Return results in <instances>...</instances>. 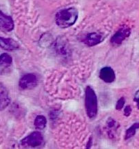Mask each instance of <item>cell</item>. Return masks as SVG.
I'll return each mask as SVG.
<instances>
[{
  "label": "cell",
  "instance_id": "6da1fadb",
  "mask_svg": "<svg viewBox=\"0 0 139 149\" xmlns=\"http://www.w3.org/2000/svg\"><path fill=\"white\" fill-rule=\"evenodd\" d=\"M78 19V11L75 8L62 9L57 13L55 22L61 28H67L73 26Z\"/></svg>",
  "mask_w": 139,
  "mask_h": 149
},
{
  "label": "cell",
  "instance_id": "7a4b0ae2",
  "mask_svg": "<svg viewBox=\"0 0 139 149\" xmlns=\"http://www.w3.org/2000/svg\"><path fill=\"white\" fill-rule=\"evenodd\" d=\"M85 107L87 117L93 120L98 113V100L96 93L91 86H87L85 92Z\"/></svg>",
  "mask_w": 139,
  "mask_h": 149
},
{
  "label": "cell",
  "instance_id": "3957f363",
  "mask_svg": "<svg viewBox=\"0 0 139 149\" xmlns=\"http://www.w3.org/2000/svg\"><path fill=\"white\" fill-rule=\"evenodd\" d=\"M44 142L43 137L39 131H34L21 141V146L24 148H37Z\"/></svg>",
  "mask_w": 139,
  "mask_h": 149
},
{
  "label": "cell",
  "instance_id": "277c9868",
  "mask_svg": "<svg viewBox=\"0 0 139 149\" xmlns=\"http://www.w3.org/2000/svg\"><path fill=\"white\" fill-rule=\"evenodd\" d=\"M131 30L128 26H123L115 32L110 40L112 45L114 46H119L130 35Z\"/></svg>",
  "mask_w": 139,
  "mask_h": 149
},
{
  "label": "cell",
  "instance_id": "5b68a950",
  "mask_svg": "<svg viewBox=\"0 0 139 149\" xmlns=\"http://www.w3.org/2000/svg\"><path fill=\"white\" fill-rule=\"evenodd\" d=\"M38 84V79L37 76L34 74H24L20 78L19 82L20 88L22 90L32 89L37 87Z\"/></svg>",
  "mask_w": 139,
  "mask_h": 149
},
{
  "label": "cell",
  "instance_id": "8992f818",
  "mask_svg": "<svg viewBox=\"0 0 139 149\" xmlns=\"http://www.w3.org/2000/svg\"><path fill=\"white\" fill-rule=\"evenodd\" d=\"M0 28L3 32H10L14 28L12 17L5 15L2 11L0 13Z\"/></svg>",
  "mask_w": 139,
  "mask_h": 149
},
{
  "label": "cell",
  "instance_id": "52a82bcc",
  "mask_svg": "<svg viewBox=\"0 0 139 149\" xmlns=\"http://www.w3.org/2000/svg\"><path fill=\"white\" fill-rule=\"evenodd\" d=\"M99 78L106 83H112L116 80V74L110 67L103 68L99 72Z\"/></svg>",
  "mask_w": 139,
  "mask_h": 149
},
{
  "label": "cell",
  "instance_id": "ba28073f",
  "mask_svg": "<svg viewBox=\"0 0 139 149\" xmlns=\"http://www.w3.org/2000/svg\"><path fill=\"white\" fill-rule=\"evenodd\" d=\"M103 41V36L101 34L96 33V32H92L87 34L85 37L83 42L87 46L92 47L94 45H98Z\"/></svg>",
  "mask_w": 139,
  "mask_h": 149
},
{
  "label": "cell",
  "instance_id": "9c48e42d",
  "mask_svg": "<svg viewBox=\"0 0 139 149\" xmlns=\"http://www.w3.org/2000/svg\"><path fill=\"white\" fill-rule=\"evenodd\" d=\"M0 45L1 48L8 51L15 50L20 47L18 43L15 40L10 38H0Z\"/></svg>",
  "mask_w": 139,
  "mask_h": 149
},
{
  "label": "cell",
  "instance_id": "30bf717a",
  "mask_svg": "<svg viewBox=\"0 0 139 149\" xmlns=\"http://www.w3.org/2000/svg\"><path fill=\"white\" fill-rule=\"evenodd\" d=\"M0 107L1 111H3L8 106V104L10 102V98L8 95V93L6 89V87L1 84V87H0Z\"/></svg>",
  "mask_w": 139,
  "mask_h": 149
},
{
  "label": "cell",
  "instance_id": "8fae6325",
  "mask_svg": "<svg viewBox=\"0 0 139 149\" xmlns=\"http://www.w3.org/2000/svg\"><path fill=\"white\" fill-rule=\"evenodd\" d=\"M119 127V123L112 118H110L107 121V132L110 138L114 139Z\"/></svg>",
  "mask_w": 139,
  "mask_h": 149
},
{
  "label": "cell",
  "instance_id": "7c38bea8",
  "mask_svg": "<svg viewBox=\"0 0 139 149\" xmlns=\"http://www.w3.org/2000/svg\"><path fill=\"white\" fill-rule=\"evenodd\" d=\"M13 58L10 55L6 53H3L0 56V65L1 71L3 69H7L12 65Z\"/></svg>",
  "mask_w": 139,
  "mask_h": 149
},
{
  "label": "cell",
  "instance_id": "4fadbf2b",
  "mask_svg": "<svg viewBox=\"0 0 139 149\" xmlns=\"http://www.w3.org/2000/svg\"><path fill=\"white\" fill-rule=\"evenodd\" d=\"M47 125V120L45 116L42 115L37 116L36 117L35 122H34V125L37 129L43 130L44 129Z\"/></svg>",
  "mask_w": 139,
  "mask_h": 149
},
{
  "label": "cell",
  "instance_id": "5bb4252c",
  "mask_svg": "<svg viewBox=\"0 0 139 149\" xmlns=\"http://www.w3.org/2000/svg\"><path fill=\"white\" fill-rule=\"evenodd\" d=\"M138 129H139V123H138V122L134 123L132 126H131V127H129L126 131H125V140L130 139L131 137L134 136V135L136 134V130Z\"/></svg>",
  "mask_w": 139,
  "mask_h": 149
},
{
  "label": "cell",
  "instance_id": "9a60e30c",
  "mask_svg": "<svg viewBox=\"0 0 139 149\" xmlns=\"http://www.w3.org/2000/svg\"><path fill=\"white\" fill-rule=\"evenodd\" d=\"M125 103V98L124 97H122V98H120L119 100L117 101V104H116V109L118 111L121 110L123 108V107H124Z\"/></svg>",
  "mask_w": 139,
  "mask_h": 149
},
{
  "label": "cell",
  "instance_id": "2e32d148",
  "mask_svg": "<svg viewBox=\"0 0 139 149\" xmlns=\"http://www.w3.org/2000/svg\"><path fill=\"white\" fill-rule=\"evenodd\" d=\"M131 113H132V108L130 107V106L127 105L124 109V115L126 117H128V116H130Z\"/></svg>",
  "mask_w": 139,
  "mask_h": 149
},
{
  "label": "cell",
  "instance_id": "e0dca14e",
  "mask_svg": "<svg viewBox=\"0 0 139 149\" xmlns=\"http://www.w3.org/2000/svg\"><path fill=\"white\" fill-rule=\"evenodd\" d=\"M134 100L135 101V102H136L137 107L139 109V90L137 91L136 93H135Z\"/></svg>",
  "mask_w": 139,
  "mask_h": 149
},
{
  "label": "cell",
  "instance_id": "ac0fdd59",
  "mask_svg": "<svg viewBox=\"0 0 139 149\" xmlns=\"http://www.w3.org/2000/svg\"><path fill=\"white\" fill-rule=\"evenodd\" d=\"M91 146H92V138L89 139V142L87 143V148H90V147H91Z\"/></svg>",
  "mask_w": 139,
  "mask_h": 149
}]
</instances>
